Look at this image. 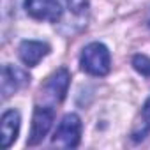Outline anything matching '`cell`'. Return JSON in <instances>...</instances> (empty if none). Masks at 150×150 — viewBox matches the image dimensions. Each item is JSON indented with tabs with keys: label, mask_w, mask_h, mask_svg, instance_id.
<instances>
[{
	"label": "cell",
	"mask_w": 150,
	"mask_h": 150,
	"mask_svg": "<svg viewBox=\"0 0 150 150\" xmlns=\"http://www.w3.org/2000/svg\"><path fill=\"white\" fill-rule=\"evenodd\" d=\"M28 83H30V76L23 69L14 67L11 64H6L2 67V83H0V88H2V99L11 97L14 92H18L20 88H23Z\"/></svg>",
	"instance_id": "obj_6"
},
{
	"label": "cell",
	"mask_w": 150,
	"mask_h": 150,
	"mask_svg": "<svg viewBox=\"0 0 150 150\" xmlns=\"http://www.w3.org/2000/svg\"><path fill=\"white\" fill-rule=\"evenodd\" d=\"M81 118L76 113L64 115L53 134V145L62 148H76L81 139Z\"/></svg>",
	"instance_id": "obj_3"
},
{
	"label": "cell",
	"mask_w": 150,
	"mask_h": 150,
	"mask_svg": "<svg viewBox=\"0 0 150 150\" xmlns=\"http://www.w3.org/2000/svg\"><path fill=\"white\" fill-rule=\"evenodd\" d=\"M69 81H71V74L65 67L57 69L51 76L44 81L41 87V99L44 106L55 108L65 99V94L69 90Z\"/></svg>",
	"instance_id": "obj_2"
},
{
	"label": "cell",
	"mask_w": 150,
	"mask_h": 150,
	"mask_svg": "<svg viewBox=\"0 0 150 150\" xmlns=\"http://www.w3.org/2000/svg\"><path fill=\"white\" fill-rule=\"evenodd\" d=\"M132 67L139 74L150 78V57H146V55H134L132 57Z\"/></svg>",
	"instance_id": "obj_10"
},
{
	"label": "cell",
	"mask_w": 150,
	"mask_h": 150,
	"mask_svg": "<svg viewBox=\"0 0 150 150\" xmlns=\"http://www.w3.org/2000/svg\"><path fill=\"white\" fill-rule=\"evenodd\" d=\"M67 6L72 13H83L87 9V0H67Z\"/></svg>",
	"instance_id": "obj_11"
},
{
	"label": "cell",
	"mask_w": 150,
	"mask_h": 150,
	"mask_svg": "<svg viewBox=\"0 0 150 150\" xmlns=\"http://www.w3.org/2000/svg\"><path fill=\"white\" fill-rule=\"evenodd\" d=\"M80 67L90 76H106L111 69L110 50L103 42H90L80 55Z\"/></svg>",
	"instance_id": "obj_1"
},
{
	"label": "cell",
	"mask_w": 150,
	"mask_h": 150,
	"mask_svg": "<svg viewBox=\"0 0 150 150\" xmlns=\"http://www.w3.org/2000/svg\"><path fill=\"white\" fill-rule=\"evenodd\" d=\"M55 120V108L51 106H44V104H35L34 108V115H32V125H30V134L27 143L30 146L39 145L46 134L50 132L51 125Z\"/></svg>",
	"instance_id": "obj_4"
},
{
	"label": "cell",
	"mask_w": 150,
	"mask_h": 150,
	"mask_svg": "<svg viewBox=\"0 0 150 150\" xmlns=\"http://www.w3.org/2000/svg\"><path fill=\"white\" fill-rule=\"evenodd\" d=\"M141 120H143L141 127L132 132V139L134 141H143L148 136V132H150V97L145 101V104L141 108Z\"/></svg>",
	"instance_id": "obj_9"
},
{
	"label": "cell",
	"mask_w": 150,
	"mask_h": 150,
	"mask_svg": "<svg viewBox=\"0 0 150 150\" xmlns=\"http://www.w3.org/2000/svg\"><path fill=\"white\" fill-rule=\"evenodd\" d=\"M51 48L48 42L44 41H34V39H28V41H23L18 48V55L21 58V62L28 67H35L46 55H50Z\"/></svg>",
	"instance_id": "obj_8"
},
{
	"label": "cell",
	"mask_w": 150,
	"mask_h": 150,
	"mask_svg": "<svg viewBox=\"0 0 150 150\" xmlns=\"http://www.w3.org/2000/svg\"><path fill=\"white\" fill-rule=\"evenodd\" d=\"M25 11L39 21H50V23H57L62 14V4L58 0H25Z\"/></svg>",
	"instance_id": "obj_5"
},
{
	"label": "cell",
	"mask_w": 150,
	"mask_h": 150,
	"mask_svg": "<svg viewBox=\"0 0 150 150\" xmlns=\"http://www.w3.org/2000/svg\"><path fill=\"white\" fill-rule=\"evenodd\" d=\"M146 27L150 28V14H148V18H146Z\"/></svg>",
	"instance_id": "obj_12"
},
{
	"label": "cell",
	"mask_w": 150,
	"mask_h": 150,
	"mask_svg": "<svg viewBox=\"0 0 150 150\" xmlns=\"http://www.w3.org/2000/svg\"><path fill=\"white\" fill-rule=\"evenodd\" d=\"M20 125H21L20 111L16 110L4 111L2 118H0V145H2V148H9L16 141L20 134Z\"/></svg>",
	"instance_id": "obj_7"
}]
</instances>
